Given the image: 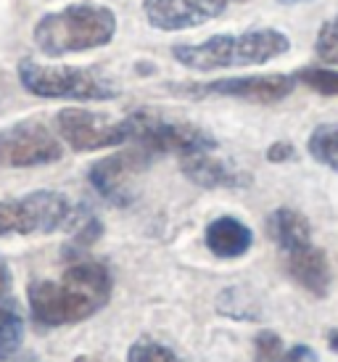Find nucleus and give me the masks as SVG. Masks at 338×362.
<instances>
[{"label":"nucleus","mask_w":338,"mask_h":362,"mask_svg":"<svg viewBox=\"0 0 338 362\" xmlns=\"http://www.w3.org/2000/svg\"><path fill=\"white\" fill-rule=\"evenodd\" d=\"M230 0H146L143 13L153 30L182 32L217 19Z\"/></svg>","instance_id":"obj_9"},{"label":"nucleus","mask_w":338,"mask_h":362,"mask_svg":"<svg viewBox=\"0 0 338 362\" xmlns=\"http://www.w3.org/2000/svg\"><path fill=\"white\" fill-rule=\"evenodd\" d=\"M127 362H188L185 357H180L172 346L161 341H153L148 336H143L127 349Z\"/></svg>","instance_id":"obj_18"},{"label":"nucleus","mask_w":338,"mask_h":362,"mask_svg":"<svg viewBox=\"0 0 338 362\" xmlns=\"http://www.w3.org/2000/svg\"><path fill=\"white\" fill-rule=\"evenodd\" d=\"M129 141H135L148 153H177V156H193L217 148V141L206 130H201L188 122H169L148 111H138L127 117Z\"/></svg>","instance_id":"obj_6"},{"label":"nucleus","mask_w":338,"mask_h":362,"mask_svg":"<svg viewBox=\"0 0 338 362\" xmlns=\"http://www.w3.org/2000/svg\"><path fill=\"white\" fill-rule=\"evenodd\" d=\"M21 88L37 98H69V101H109L117 88L95 71L80 66H48L40 61H19Z\"/></svg>","instance_id":"obj_4"},{"label":"nucleus","mask_w":338,"mask_h":362,"mask_svg":"<svg viewBox=\"0 0 338 362\" xmlns=\"http://www.w3.org/2000/svg\"><path fill=\"white\" fill-rule=\"evenodd\" d=\"M64 156L61 141L42 122H16L0 130V167H42Z\"/></svg>","instance_id":"obj_7"},{"label":"nucleus","mask_w":338,"mask_h":362,"mask_svg":"<svg viewBox=\"0 0 338 362\" xmlns=\"http://www.w3.org/2000/svg\"><path fill=\"white\" fill-rule=\"evenodd\" d=\"M111 272L103 262L77 259L59 281H35L27 288L32 320L42 328L74 325L93 317L111 299Z\"/></svg>","instance_id":"obj_1"},{"label":"nucleus","mask_w":338,"mask_h":362,"mask_svg":"<svg viewBox=\"0 0 338 362\" xmlns=\"http://www.w3.org/2000/svg\"><path fill=\"white\" fill-rule=\"evenodd\" d=\"M283 357V341L278 333L262 331L254 341V362H278Z\"/></svg>","instance_id":"obj_21"},{"label":"nucleus","mask_w":338,"mask_h":362,"mask_svg":"<svg viewBox=\"0 0 338 362\" xmlns=\"http://www.w3.org/2000/svg\"><path fill=\"white\" fill-rule=\"evenodd\" d=\"M296 88V77L291 74H257V77H230L199 88L204 95H228L251 103H278L289 98Z\"/></svg>","instance_id":"obj_11"},{"label":"nucleus","mask_w":338,"mask_h":362,"mask_svg":"<svg viewBox=\"0 0 338 362\" xmlns=\"http://www.w3.org/2000/svg\"><path fill=\"white\" fill-rule=\"evenodd\" d=\"M296 80L320 95H338V71L333 69H304L296 74Z\"/></svg>","instance_id":"obj_20"},{"label":"nucleus","mask_w":338,"mask_h":362,"mask_svg":"<svg viewBox=\"0 0 338 362\" xmlns=\"http://www.w3.org/2000/svg\"><path fill=\"white\" fill-rule=\"evenodd\" d=\"M328 346L338 354V328H333V331L328 333Z\"/></svg>","instance_id":"obj_25"},{"label":"nucleus","mask_w":338,"mask_h":362,"mask_svg":"<svg viewBox=\"0 0 338 362\" xmlns=\"http://www.w3.org/2000/svg\"><path fill=\"white\" fill-rule=\"evenodd\" d=\"M8 286H11V270L8 264H6V259L0 257V291H8Z\"/></svg>","instance_id":"obj_24"},{"label":"nucleus","mask_w":338,"mask_h":362,"mask_svg":"<svg viewBox=\"0 0 338 362\" xmlns=\"http://www.w3.org/2000/svg\"><path fill=\"white\" fill-rule=\"evenodd\" d=\"M309 153L312 159L338 172V124H320L309 135Z\"/></svg>","instance_id":"obj_17"},{"label":"nucleus","mask_w":338,"mask_h":362,"mask_svg":"<svg viewBox=\"0 0 338 362\" xmlns=\"http://www.w3.org/2000/svg\"><path fill=\"white\" fill-rule=\"evenodd\" d=\"M56 130L74 151H100L129 141V122H114L106 114L88 109H61L56 114Z\"/></svg>","instance_id":"obj_8"},{"label":"nucleus","mask_w":338,"mask_h":362,"mask_svg":"<svg viewBox=\"0 0 338 362\" xmlns=\"http://www.w3.org/2000/svg\"><path fill=\"white\" fill-rule=\"evenodd\" d=\"M291 51V40L280 30H249L240 35H214L204 42L175 45L172 56L185 69L214 71L233 66H259Z\"/></svg>","instance_id":"obj_3"},{"label":"nucleus","mask_w":338,"mask_h":362,"mask_svg":"<svg viewBox=\"0 0 338 362\" xmlns=\"http://www.w3.org/2000/svg\"><path fill=\"white\" fill-rule=\"evenodd\" d=\"M74 206L59 191H35L13 202H0L3 235H45L71 225Z\"/></svg>","instance_id":"obj_5"},{"label":"nucleus","mask_w":338,"mask_h":362,"mask_svg":"<svg viewBox=\"0 0 338 362\" xmlns=\"http://www.w3.org/2000/svg\"><path fill=\"white\" fill-rule=\"evenodd\" d=\"M278 362H320V357L307 344H293L289 352H283V357Z\"/></svg>","instance_id":"obj_22"},{"label":"nucleus","mask_w":338,"mask_h":362,"mask_svg":"<svg viewBox=\"0 0 338 362\" xmlns=\"http://www.w3.org/2000/svg\"><path fill=\"white\" fill-rule=\"evenodd\" d=\"M151 153L143 151V148H135V151H122L114 153V156H106V159L95 161L90 167V182L93 188L111 204H124L132 202V191H129V177H135L146 164H148Z\"/></svg>","instance_id":"obj_10"},{"label":"nucleus","mask_w":338,"mask_h":362,"mask_svg":"<svg viewBox=\"0 0 338 362\" xmlns=\"http://www.w3.org/2000/svg\"><path fill=\"white\" fill-rule=\"evenodd\" d=\"M117 35L114 11L100 3H74L61 11L45 13L35 24V45L40 53L59 59L66 53L95 51L109 45Z\"/></svg>","instance_id":"obj_2"},{"label":"nucleus","mask_w":338,"mask_h":362,"mask_svg":"<svg viewBox=\"0 0 338 362\" xmlns=\"http://www.w3.org/2000/svg\"><path fill=\"white\" fill-rule=\"evenodd\" d=\"M74 362H111V360H106V357H95V354H80Z\"/></svg>","instance_id":"obj_26"},{"label":"nucleus","mask_w":338,"mask_h":362,"mask_svg":"<svg viewBox=\"0 0 338 362\" xmlns=\"http://www.w3.org/2000/svg\"><path fill=\"white\" fill-rule=\"evenodd\" d=\"M204 243L214 257L219 259H238L251 249L254 243V233L246 222H240L238 217H217L206 225L204 233Z\"/></svg>","instance_id":"obj_13"},{"label":"nucleus","mask_w":338,"mask_h":362,"mask_svg":"<svg viewBox=\"0 0 338 362\" xmlns=\"http://www.w3.org/2000/svg\"><path fill=\"white\" fill-rule=\"evenodd\" d=\"M24 331L27 328L19 302L6 291H0V362L19 352V346L24 344Z\"/></svg>","instance_id":"obj_16"},{"label":"nucleus","mask_w":338,"mask_h":362,"mask_svg":"<svg viewBox=\"0 0 338 362\" xmlns=\"http://www.w3.org/2000/svg\"><path fill=\"white\" fill-rule=\"evenodd\" d=\"M286 270L309 293H315V296H325L328 293V286H330L328 257L315 243H309V246L298 249V252L286 254Z\"/></svg>","instance_id":"obj_14"},{"label":"nucleus","mask_w":338,"mask_h":362,"mask_svg":"<svg viewBox=\"0 0 338 362\" xmlns=\"http://www.w3.org/2000/svg\"><path fill=\"white\" fill-rule=\"evenodd\" d=\"M182 172L190 182H196L201 188H246L249 175L235 170L230 161L214 159L211 151L182 156Z\"/></svg>","instance_id":"obj_12"},{"label":"nucleus","mask_w":338,"mask_h":362,"mask_svg":"<svg viewBox=\"0 0 338 362\" xmlns=\"http://www.w3.org/2000/svg\"><path fill=\"white\" fill-rule=\"evenodd\" d=\"M278 3H286V6H298V3H312V0H278Z\"/></svg>","instance_id":"obj_27"},{"label":"nucleus","mask_w":338,"mask_h":362,"mask_svg":"<svg viewBox=\"0 0 338 362\" xmlns=\"http://www.w3.org/2000/svg\"><path fill=\"white\" fill-rule=\"evenodd\" d=\"M315 53H317V59H322L325 64H336L338 66V13L320 27L317 42H315Z\"/></svg>","instance_id":"obj_19"},{"label":"nucleus","mask_w":338,"mask_h":362,"mask_svg":"<svg viewBox=\"0 0 338 362\" xmlns=\"http://www.w3.org/2000/svg\"><path fill=\"white\" fill-rule=\"evenodd\" d=\"M267 159L275 161V164L293 159V146H291V143H286V141L272 143V146H269V151H267Z\"/></svg>","instance_id":"obj_23"},{"label":"nucleus","mask_w":338,"mask_h":362,"mask_svg":"<svg viewBox=\"0 0 338 362\" xmlns=\"http://www.w3.org/2000/svg\"><path fill=\"white\" fill-rule=\"evenodd\" d=\"M267 230L269 238L278 243V249L283 254L298 252L312 243V228H309V220L296 209H289V206H280L269 214L267 220Z\"/></svg>","instance_id":"obj_15"}]
</instances>
